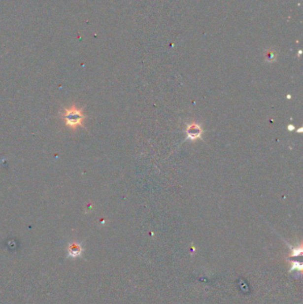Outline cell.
Masks as SVG:
<instances>
[{
  "label": "cell",
  "mask_w": 303,
  "mask_h": 304,
  "mask_svg": "<svg viewBox=\"0 0 303 304\" xmlns=\"http://www.w3.org/2000/svg\"><path fill=\"white\" fill-rule=\"evenodd\" d=\"M60 116L65 125L72 130H76L78 127H84V121L86 119V115L83 112V108H78L75 104L63 109Z\"/></svg>",
  "instance_id": "obj_1"
},
{
  "label": "cell",
  "mask_w": 303,
  "mask_h": 304,
  "mask_svg": "<svg viewBox=\"0 0 303 304\" xmlns=\"http://www.w3.org/2000/svg\"><path fill=\"white\" fill-rule=\"evenodd\" d=\"M186 133H187L188 139H190L191 141H195V140L199 139L201 137L202 134H203V130L199 124L192 122L190 123V125H188L187 129H186Z\"/></svg>",
  "instance_id": "obj_2"
},
{
  "label": "cell",
  "mask_w": 303,
  "mask_h": 304,
  "mask_svg": "<svg viewBox=\"0 0 303 304\" xmlns=\"http://www.w3.org/2000/svg\"><path fill=\"white\" fill-rule=\"evenodd\" d=\"M68 254L70 255V256H72V257H75V256H78V255H80L82 253L81 245L80 244H78V243H72V244H70L69 246H68Z\"/></svg>",
  "instance_id": "obj_3"
},
{
  "label": "cell",
  "mask_w": 303,
  "mask_h": 304,
  "mask_svg": "<svg viewBox=\"0 0 303 304\" xmlns=\"http://www.w3.org/2000/svg\"><path fill=\"white\" fill-rule=\"evenodd\" d=\"M276 53L275 51L273 50H269L267 51V53H266V55H265V59L269 63H272V62H274V61H276Z\"/></svg>",
  "instance_id": "obj_4"
}]
</instances>
